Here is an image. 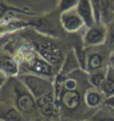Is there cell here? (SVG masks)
I'll return each mask as SVG.
<instances>
[{
    "mask_svg": "<svg viewBox=\"0 0 114 121\" xmlns=\"http://www.w3.org/2000/svg\"><path fill=\"white\" fill-rule=\"evenodd\" d=\"M91 0H79L77 5L78 15H79L83 22H84L88 27H92L94 24V18L92 14V6L90 4Z\"/></svg>",
    "mask_w": 114,
    "mask_h": 121,
    "instance_id": "2",
    "label": "cell"
},
{
    "mask_svg": "<svg viewBox=\"0 0 114 121\" xmlns=\"http://www.w3.org/2000/svg\"><path fill=\"white\" fill-rule=\"evenodd\" d=\"M17 106L23 112H31L35 107V103L29 94H21L17 99Z\"/></svg>",
    "mask_w": 114,
    "mask_h": 121,
    "instance_id": "7",
    "label": "cell"
},
{
    "mask_svg": "<svg viewBox=\"0 0 114 121\" xmlns=\"http://www.w3.org/2000/svg\"><path fill=\"white\" fill-rule=\"evenodd\" d=\"M65 87H66L67 90H73L74 88L76 87V83L75 81L72 80V79H69L65 82Z\"/></svg>",
    "mask_w": 114,
    "mask_h": 121,
    "instance_id": "18",
    "label": "cell"
},
{
    "mask_svg": "<svg viewBox=\"0 0 114 121\" xmlns=\"http://www.w3.org/2000/svg\"><path fill=\"white\" fill-rule=\"evenodd\" d=\"M103 90L106 95L114 94V79L111 76H108L103 84Z\"/></svg>",
    "mask_w": 114,
    "mask_h": 121,
    "instance_id": "12",
    "label": "cell"
},
{
    "mask_svg": "<svg viewBox=\"0 0 114 121\" xmlns=\"http://www.w3.org/2000/svg\"><path fill=\"white\" fill-rule=\"evenodd\" d=\"M101 99H100V96L98 93H96L94 91H90L87 93L86 95V103L91 107H94V106H97Z\"/></svg>",
    "mask_w": 114,
    "mask_h": 121,
    "instance_id": "11",
    "label": "cell"
},
{
    "mask_svg": "<svg viewBox=\"0 0 114 121\" xmlns=\"http://www.w3.org/2000/svg\"><path fill=\"white\" fill-rule=\"evenodd\" d=\"M105 74L103 72H96L91 76V82L95 86H101L105 82Z\"/></svg>",
    "mask_w": 114,
    "mask_h": 121,
    "instance_id": "13",
    "label": "cell"
},
{
    "mask_svg": "<svg viewBox=\"0 0 114 121\" xmlns=\"http://www.w3.org/2000/svg\"><path fill=\"white\" fill-rule=\"evenodd\" d=\"M102 121H114V119H104Z\"/></svg>",
    "mask_w": 114,
    "mask_h": 121,
    "instance_id": "22",
    "label": "cell"
},
{
    "mask_svg": "<svg viewBox=\"0 0 114 121\" xmlns=\"http://www.w3.org/2000/svg\"><path fill=\"white\" fill-rule=\"evenodd\" d=\"M1 67L4 71H6L7 73H11L14 74L17 72V66L16 64L12 61V60L8 59V58H3L1 61Z\"/></svg>",
    "mask_w": 114,
    "mask_h": 121,
    "instance_id": "10",
    "label": "cell"
},
{
    "mask_svg": "<svg viewBox=\"0 0 114 121\" xmlns=\"http://www.w3.org/2000/svg\"><path fill=\"white\" fill-rule=\"evenodd\" d=\"M24 81H25V84L27 85V87L29 88V90L37 98L41 97L47 93H50L52 91L51 84L45 79L40 78V77L32 76V75L25 76Z\"/></svg>",
    "mask_w": 114,
    "mask_h": 121,
    "instance_id": "1",
    "label": "cell"
},
{
    "mask_svg": "<svg viewBox=\"0 0 114 121\" xmlns=\"http://www.w3.org/2000/svg\"><path fill=\"white\" fill-rule=\"evenodd\" d=\"M102 65V57L99 54H92L89 56L87 66L91 70H97Z\"/></svg>",
    "mask_w": 114,
    "mask_h": 121,
    "instance_id": "9",
    "label": "cell"
},
{
    "mask_svg": "<svg viewBox=\"0 0 114 121\" xmlns=\"http://www.w3.org/2000/svg\"><path fill=\"white\" fill-rule=\"evenodd\" d=\"M61 101L64 106H66L69 109H74L79 104V95L73 90H67V91L63 92L62 96H61Z\"/></svg>",
    "mask_w": 114,
    "mask_h": 121,
    "instance_id": "6",
    "label": "cell"
},
{
    "mask_svg": "<svg viewBox=\"0 0 114 121\" xmlns=\"http://www.w3.org/2000/svg\"><path fill=\"white\" fill-rule=\"evenodd\" d=\"M79 0H61L60 2V10L66 11L70 8H72L76 3H78Z\"/></svg>",
    "mask_w": 114,
    "mask_h": 121,
    "instance_id": "14",
    "label": "cell"
},
{
    "mask_svg": "<svg viewBox=\"0 0 114 121\" xmlns=\"http://www.w3.org/2000/svg\"><path fill=\"white\" fill-rule=\"evenodd\" d=\"M82 23H83L82 18L75 13L64 12V14L62 15L63 27L66 29L67 31H70V32L77 31V30L81 27Z\"/></svg>",
    "mask_w": 114,
    "mask_h": 121,
    "instance_id": "4",
    "label": "cell"
},
{
    "mask_svg": "<svg viewBox=\"0 0 114 121\" xmlns=\"http://www.w3.org/2000/svg\"><path fill=\"white\" fill-rule=\"evenodd\" d=\"M106 104H108L109 106H111V107H114V96H112V97L107 99Z\"/></svg>",
    "mask_w": 114,
    "mask_h": 121,
    "instance_id": "19",
    "label": "cell"
},
{
    "mask_svg": "<svg viewBox=\"0 0 114 121\" xmlns=\"http://www.w3.org/2000/svg\"><path fill=\"white\" fill-rule=\"evenodd\" d=\"M104 39V32L101 28L93 27L86 34L85 43L87 45H96L101 43Z\"/></svg>",
    "mask_w": 114,
    "mask_h": 121,
    "instance_id": "5",
    "label": "cell"
},
{
    "mask_svg": "<svg viewBox=\"0 0 114 121\" xmlns=\"http://www.w3.org/2000/svg\"><path fill=\"white\" fill-rule=\"evenodd\" d=\"M109 7H110V9L114 11V0H111L110 1V4H109Z\"/></svg>",
    "mask_w": 114,
    "mask_h": 121,
    "instance_id": "21",
    "label": "cell"
},
{
    "mask_svg": "<svg viewBox=\"0 0 114 121\" xmlns=\"http://www.w3.org/2000/svg\"><path fill=\"white\" fill-rule=\"evenodd\" d=\"M6 121H20L21 116L15 109H10L5 115Z\"/></svg>",
    "mask_w": 114,
    "mask_h": 121,
    "instance_id": "15",
    "label": "cell"
},
{
    "mask_svg": "<svg viewBox=\"0 0 114 121\" xmlns=\"http://www.w3.org/2000/svg\"><path fill=\"white\" fill-rule=\"evenodd\" d=\"M109 4L110 2H108V0H99V9L100 10H106L107 8L109 7Z\"/></svg>",
    "mask_w": 114,
    "mask_h": 121,
    "instance_id": "17",
    "label": "cell"
},
{
    "mask_svg": "<svg viewBox=\"0 0 114 121\" xmlns=\"http://www.w3.org/2000/svg\"><path fill=\"white\" fill-rule=\"evenodd\" d=\"M109 32H110V37H111V39L114 40V21H113V23L111 24L110 29H109Z\"/></svg>",
    "mask_w": 114,
    "mask_h": 121,
    "instance_id": "20",
    "label": "cell"
},
{
    "mask_svg": "<svg viewBox=\"0 0 114 121\" xmlns=\"http://www.w3.org/2000/svg\"><path fill=\"white\" fill-rule=\"evenodd\" d=\"M41 55L50 63H57L61 60V53L57 47L50 43H45L39 46Z\"/></svg>",
    "mask_w": 114,
    "mask_h": 121,
    "instance_id": "3",
    "label": "cell"
},
{
    "mask_svg": "<svg viewBox=\"0 0 114 121\" xmlns=\"http://www.w3.org/2000/svg\"><path fill=\"white\" fill-rule=\"evenodd\" d=\"M91 3H92V6H93V9H94V12H95V16L96 18H99V0H91Z\"/></svg>",
    "mask_w": 114,
    "mask_h": 121,
    "instance_id": "16",
    "label": "cell"
},
{
    "mask_svg": "<svg viewBox=\"0 0 114 121\" xmlns=\"http://www.w3.org/2000/svg\"><path fill=\"white\" fill-rule=\"evenodd\" d=\"M31 68L34 71H36L41 74H50L51 73V66L46 61L41 59H35L31 63Z\"/></svg>",
    "mask_w": 114,
    "mask_h": 121,
    "instance_id": "8",
    "label": "cell"
}]
</instances>
